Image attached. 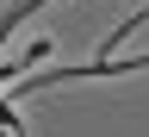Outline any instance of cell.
<instances>
[{
  "mask_svg": "<svg viewBox=\"0 0 149 137\" xmlns=\"http://www.w3.org/2000/svg\"><path fill=\"white\" fill-rule=\"evenodd\" d=\"M50 50H56V44H50V37H31V44H25V50H13V56H6V63H0V87H6V81H19V75H31V69H37V63H44V56H50Z\"/></svg>",
  "mask_w": 149,
  "mask_h": 137,
  "instance_id": "cell-1",
  "label": "cell"
},
{
  "mask_svg": "<svg viewBox=\"0 0 149 137\" xmlns=\"http://www.w3.org/2000/svg\"><path fill=\"white\" fill-rule=\"evenodd\" d=\"M37 6H50V0H13V6H6V13H0V50H6V37H13L19 25H25V19H31Z\"/></svg>",
  "mask_w": 149,
  "mask_h": 137,
  "instance_id": "cell-2",
  "label": "cell"
},
{
  "mask_svg": "<svg viewBox=\"0 0 149 137\" xmlns=\"http://www.w3.org/2000/svg\"><path fill=\"white\" fill-rule=\"evenodd\" d=\"M0 137H6V131H0Z\"/></svg>",
  "mask_w": 149,
  "mask_h": 137,
  "instance_id": "cell-3",
  "label": "cell"
}]
</instances>
